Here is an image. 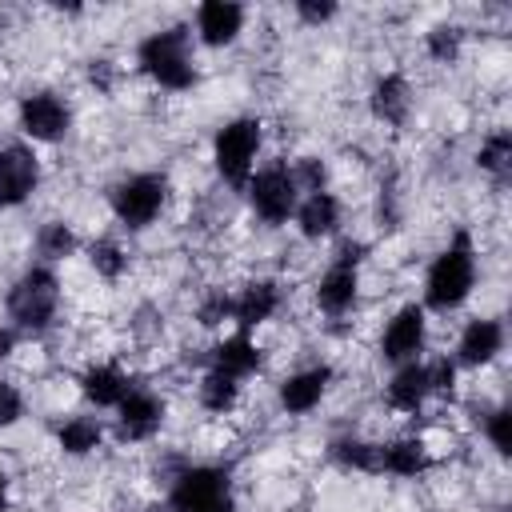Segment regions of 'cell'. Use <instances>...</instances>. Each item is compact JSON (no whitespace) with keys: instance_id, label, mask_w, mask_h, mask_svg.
<instances>
[{"instance_id":"cell-1","label":"cell","mask_w":512,"mask_h":512,"mask_svg":"<svg viewBox=\"0 0 512 512\" xmlns=\"http://www.w3.org/2000/svg\"><path fill=\"white\" fill-rule=\"evenodd\" d=\"M472 284H476V256H472V240H468V232H456V236H452V244H448V248L432 260V268H428L424 300H428V308L448 312V308H460V304L468 300Z\"/></svg>"},{"instance_id":"cell-2","label":"cell","mask_w":512,"mask_h":512,"mask_svg":"<svg viewBox=\"0 0 512 512\" xmlns=\"http://www.w3.org/2000/svg\"><path fill=\"white\" fill-rule=\"evenodd\" d=\"M140 68L160 84V88H192L196 84V68H192V56H188V28L184 24H172L164 32H152L148 40H140Z\"/></svg>"},{"instance_id":"cell-3","label":"cell","mask_w":512,"mask_h":512,"mask_svg":"<svg viewBox=\"0 0 512 512\" xmlns=\"http://www.w3.org/2000/svg\"><path fill=\"white\" fill-rule=\"evenodd\" d=\"M60 304V280L52 268L32 264L8 292V316L20 332H44Z\"/></svg>"},{"instance_id":"cell-4","label":"cell","mask_w":512,"mask_h":512,"mask_svg":"<svg viewBox=\"0 0 512 512\" xmlns=\"http://www.w3.org/2000/svg\"><path fill=\"white\" fill-rule=\"evenodd\" d=\"M256 152H260V120L252 116H240V120H228L216 140H212V160H216V172L244 188L248 176H252V164H256Z\"/></svg>"},{"instance_id":"cell-5","label":"cell","mask_w":512,"mask_h":512,"mask_svg":"<svg viewBox=\"0 0 512 512\" xmlns=\"http://www.w3.org/2000/svg\"><path fill=\"white\" fill-rule=\"evenodd\" d=\"M172 512H232V480L224 468L196 464L172 484Z\"/></svg>"},{"instance_id":"cell-6","label":"cell","mask_w":512,"mask_h":512,"mask_svg":"<svg viewBox=\"0 0 512 512\" xmlns=\"http://www.w3.org/2000/svg\"><path fill=\"white\" fill-rule=\"evenodd\" d=\"M164 200H168V180L156 176V172L124 176V180L112 188V212H116V220H120L124 228H132V232L148 228V224L160 216Z\"/></svg>"},{"instance_id":"cell-7","label":"cell","mask_w":512,"mask_h":512,"mask_svg":"<svg viewBox=\"0 0 512 512\" xmlns=\"http://www.w3.org/2000/svg\"><path fill=\"white\" fill-rule=\"evenodd\" d=\"M248 200L256 208L260 220L268 224H284L288 216H296V204H300V188L288 172V164H268L260 168L256 176H248Z\"/></svg>"},{"instance_id":"cell-8","label":"cell","mask_w":512,"mask_h":512,"mask_svg":"<svg viewBox=\"0 0 512 512\" xmlns=\"http://www.w3.org/2000/svg\"><path fill=\"white\" fill-rule=\"evenodd\" d=\"M360 252H364L360 240H344V244H340L332 268H328V272L320 276V284H316V304H320V312L344 316V312L356 304V292H360V276H356Z\"/></svg>"},{"instance_id":"cell-9","label":"cell","mask_w":512,"mask_h":512,"mask_svg":"<svg viewBox=\"0 0 512 512\" xmlns=\"http://www.w3.org/2000/svg\"><path fill=\"white\" fill-rule=\"evenodd\" d=\"M40 184V164L32 148L24 144H4L0 148V208L24 204Z\"/></svg>"},{"instance_id":"cell-10","label":"cell","mask_w":512,"mask_h":512,"mask_svg":"<svg viewBox=\"0 0 512 512\" xmlns=\"http://www.w3.org/2000/svg\"><path fill=\"white\" fill-rule=\"evenodd\" d=\"M424 336H428V320H424V308L420 304H404L388 328H384V340H380V356L392 360V364H408L420 356L424 348Z\"/></svg>"},{"instance_id":"cell-11","label":"cell","mask_w":512,"mask_h":512,"mask_svg":"<svg viewBox=\"0 0 512 512\" xmlns=\"http://www.w3.org/2000/svg\"><path fill=\"white\" fill-rule=\"evenodd\" d=\"M68 124H72V112L56 92H32V96L20 100V128L32 140L52 144V140H60L68 132Z\"/></svg>"},{"instance_id":"cell-12","label":"cell","mask_w":512,"mask_h":512,"mask_svg":"<svg viewBox=\"0 0 512 512\" xmlns=\"http://www.w3.org/2000/svg\"><path fill=\"white\" fill-rule=\"evenodd\" d=\"M116 408H120L116 424H120V436H124V440H148V436L164 424V400L152 396V392L128 388V396H124Z\"/></svg>"},{"instance_id":"cell-13","label":"cell","mask_w":512,"mask_h":512,"mask_svg":"<svg viewBox=\"0 0 512 512\" xmlns=\"http://www.w3.org/2000/svg\"><path fill=\"white\" fill-rule=\"evenodd\" d=\"M504 348V324L492 320V316H476L468 320V328L460 332V344H456V360L468 364V368H480V364H492Z\"/></svg>"},{"instance_id":"cell-14","label":"cell","mask_w":512,"mask_h":512,"mask_svg":"<svg viewBox=\"0 0 512 512\" xmlns=\"http://www.w3.org/2000/svg\"><path fill=\"white\" fill-rule=\"evenodd\" d=\"M244 28V8L232 4V0H204L196 8V32L208 48H224L240 36Z\"/></svg>"},{"instance_id":"cell-15","label":"cell","mask_w":512,"mask_h":512,"mask_svg":"<svg viewBox=\"0 0 512 512\" xmlns=\"http://www.w3.org/2000/svg\"><path fill=\"white\" fill-rule=\"evenodd\" d=\"M328 380H332V368L328 364H316V368H304V372H292L284 384H280V404L288 412H312L320 404V396L328 392Z\"/></svg>"},{"instance_id":"cell-16","label":"cell","mask_w":512,"mask_h":512,"mask_svg":"<svg viewBox=\"0 0 512 512\" xmlns=\"http://www.w3.org/2000/svg\"><path fill=\"white\" fill-rule=\"evenodd\" d=\"M280 308V288L272 280H252L240 288V296H232V320L248 332L256 324H264L272 312Z\"/></svg>"},{"instance_id":"cell-17","label":"cell","mask_w":512,"mask_h":512,"mask_svg":"<svg viewBox=\"0 0 512 512\" xmlns=\"http://www.w3.org/2000/svg\"><path fill=\"white\" fill-rule=\"evenodd\" d=\"M368 104H372V116H376V120H384V124H404L408 112H412V88H408V80H404L400 72H388V76H380V80L372 84Z\"/></svg>"},{"instance_id":"cell-18","label":"cell","mask_w":512,"mask_h":512,"mask_svg":"<svg viewBox=\"0 0 512 512\" xmlns=\"http://www.w3.org/2000/svg\"><path fill=\"white\" fill-rule=\"evenodd\" d=\"M384 396H388V404H392L396 412H416V408L432 396V388H428V368H424V364H416V360L400 364V368H396V376L388 380Z\"/></svg>"},{"instance_id":"cell-19","label":"cell","mask_w":512,"mask_h":512,"mask_svg":"<svg viewBox=\"0 0 512 512\" xmlns=\"http://www.w3.org/2000/svg\"><path fill=\"white\" fill-rule=\"evenodd\" d=\"M296 224H300V232H304L308 240L332 236L336 224H340V200H336L332 192H312V196H304V200L296 204Z\"/></svg>"},{"instance_id":"cell-20","label":"cell","mask_w":512,"mask_h":512,"mask_svg":"<svg viewBox=\"0 0 512 512\" xmlns=\"http://www.w3.org/2000/svg\"><path fill=\"white\" fill-rule=\"evenodd\" d=\"M212 368H216V372H228L232 380H244L248 372L260 368V348H256L252 336L240 328L236 336H228V340H220V344L212 348Z\"/></svg>"},{"instance_id":"cell-21","label":"cell","mask_w":512,"mask_h":512,"mask_svg":"<svg viewBox=\"0 0 512 512\" xmlns=\"http://www.w3.org/2000/svg\"><path fill=\"white\" fill-rule=\"evenodd\" d=\"M80 388H84V396H88L96 408H116V404L128 396V376H124L116 364H92V368L80 376Z\"/></svg>"},{"instance_id":"cell-22","label":"cell","mask_w":512,"mask_h":512,"mask_svg":"<svg viewBox=\"0 0 512 512\" xmlns=\"http://www.w3.org/2000/svg\"><path fill=\"white\" fill-rule=\"evenodd\" d=\"M428 452L420 440H396V444H380V472H392V476H420L428 472Z\"/></svg>"},{"instance_id":"cell-23","label":"cell","mask_w":512,"mask_h":512,"mask_svg":"<svg viewBox=\"0 0 512 512\" xmlns=\"http://www.w3.org/2000/svg\"><path fill=\"white\" fill-rule=\"evenodd\" d=\"M56 440H60V448H64L68 456H88V452L100 448L104 428H100V420H92V416H72V420L60 424Z\"/></svg>"},{"instance_id":"cell-24","label":"cell","mask_w":512,"mask_h":512,"mask_svg":"<svg viewBox=\"0 0 512 512\" xmlns=\"http://www.w3.org/2000/svg\"><path fill=\"white\" fill-rule=\"evenodd\" d=\"M332 460L344 468H356V472H380V444L340 436V440H332Z\"/></svg>"},{"instance_id":"cell-25","label":"cell","mask_w":512,"mask_h":512,"mask_svg":"<svg viewBox=\"0 0 512 512\" xmlns=\"http://www.w3.org/2000/svg\"><path fill=\"white\" fill-rule=\"evenodd\" d=\"M236 396H240V380H232L228 372H204V380H200V404L208 408V412H228L232 404H236Z\"/></svg>"},{"instance_id":"cell-26","label":"cell","mask_w":512,"mask_h":512,"mask_svg":"<svg viewBox=\"0 0 512 512\" xmlns=\"http://www.w3.org/2000/svg\"><path fill=\"white\" fill-rule=\"evenodd\" d=\"M476 164H480V172H488V176L504 180V176H508V168H512V136H508V132H492V136L480 144Z\"/></svg>"},{"instance_id":"cell-27","label":"cell","mask_w":512,"mask_h":512,"mask_svg":"<svg viewBox=\"0 0 512 512\" xmlns=\"http://www.w3.org/2000/svg\"><path fill=\"white\" fill-rule=\"evenodd\" d=\"M36 248L44 260H64L76 252V232L64 224V220H48L40 232H36Z\"/></svg>"},{"instance_id":"cell-28","label":"cell","mask_w":512,"mask_h":512,"mask_svg":"<svg viewBox=\"0 0 512 512\" xmlns=\"http://www.w3.org/2000/svg\"><path fill=\"white\" fill-rule=\"evenodd\" d=\"M424 48H428V56H432L436 64H452V60L460 56V48H464V28H456V24H436V28L424 36Z\"/></svg>"},{"instance_id":"cell-29","label":"cell","mask_w":512,"mask_h":512,"mask_svg":"<svg viewBox=\"0 0 512 512\" xmlns=\"http://www.w3.org/2000/svg\"><path fill=\"white\" fill-rule=\"evenodd\" d=\"M88 260H92V268H96L100 276H108V280H116V276L128 268V256H124V248H120L116 240H96V244L88 248Z\"/></svg>"},{"instance_id":"cell-30","label":"cell","mask_w":512,"mask_h":512,"mask_svg":"<svg viewBox=\"0 0 512 512\" xmlns=\"http://www.w3.org/2000/svg\"><path fill=\"white\" fill-rule=\"evenodd\" d=\"M288 172H292L296 188H304L308 196H312V192H324V176H328V172H324V164H320L316 156H304V160H300L296 168H288Z\"/></svg>"},{"instance_id":"cell-31","label":"cell","mask_w":512,"mask_h":512,"mask_svg":"<svg viewBox=\"0 0 512 512\" xmlns=\"http://www.w3.org/2000/svg\"><path fill=\"white\" fill-rule=\"evenodd\" d=\"M228 316H232V296H228V292H208L204 304H200V324H204V328H216V324H224Z\"/></svg>"},{"instance_id":"cell-32","label":"cell","mask_w":512,"mask_h":512,"mask_svg":"<svg viewBox=\"0 0 512 512\" xmlns=\"http://www.w3.org/2000/svg\"><path fill=\"white\" fill-rule=\"evenodd\" d=\"M424 368H428V388L452 396V388H456V360L440 356V360H432V364H424Z\"/></svg>"},{"instance_id":"cell-33","label":"cell","mask_w":512,"mask_h":512,"mask_svg":"<svg viewBox=\"0 0 512 512\" xmlns=\"http://www.w3.org/2000/svg\"><path fill=\"white\" fill-rule=\"evenodd\" d=\"M20 416H24V396H20V388L8 384V380H0V428L16 424Z\"/></svg>"},{"instance_id":"cell-34","label":"cell","mask_w":512,"mask_h":512,"mask_svg":"<svg viewBox=\"0 0 512 512\" xmlns=\"http://www.w3.org/2000/svg\"><path fill=\"white\" fill-rule=\"evenodd\" d=\"M484 432H488L492 448H496L500 456H508V408H496V412H488V420H484Z\"/></svg>"},{"instance_id":"cell-35","label":"cell","mask_w":512,"mask_h":512,"mask_svg":"<svg viewBox=\"0 0 512 512\" xmlns=\"http://www.w3.org/2000/svg\"><path fill=\"white\" fill-rule=\"evenodd\" d=\"M296 16L304 24H324V20L336 16V4L332 0H296Z\"/></svg>"},{"instance_id":"cell-36","label":"cell","mask_w":512,"mask_h":512,"mask_svg":"<svg viewBox=\"0 0 512 512\" xmlns=\"http://www.w3.org/2000/svg\"><path fill=\"white\" fill-rule=\"evenodd\" d=\"M88 76H92V84H100V88H108V84H112V68H108V60H92V68H88Z\"/></svg>"},{"instance_id":"cell-37","label":"cell","mask_w":512,"mask_h":512,"mask_svg":"<svg viewBox=\"0 0 512 512\" xmlns=\"http://www.w3.org/2000/svg\"><path fill=\"white\" fill-rule=\"evenodd\" d=\"M12 352H16V328L4 324V328H0V360H8Z\"/></svg>"},{"instance_id":"cell-38","label":"cell","mask_w":512,"mask_h":512,"mask_svg":"<svg viewBox=\"0 0 512 512\" xmlns=\"http://www.w3.org/2000/svg\"><path fill=\"white\" fill-rule=\"evenodd\" d=\"M4 508H8V480L0 476V512H4Z\"/></svg>"}]
</instances>
